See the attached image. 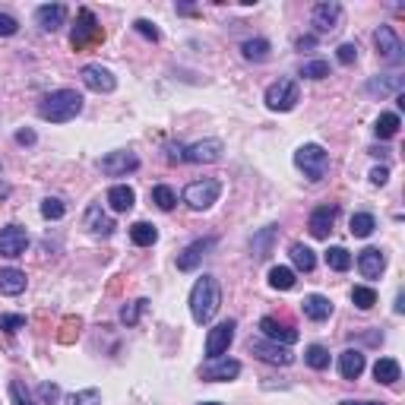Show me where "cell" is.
<instances>
[{"mask_svg":"<svg viewBox=\"0 0 405 405\" xmlns=\"http://www.w3.org/2000/svg\"><path fill=\"white\" fill-rule=\"evenodd\" d=\"M298 48H314V35H307V38H298Z\"/></svg>","mask_w":405,"mask_h":405,"instance_id":"cell-53","label":"cell"},{"mask_svg":"<svg viewBox=\"0 0 405 405\" xmlns=\"http://www.w3.org/2000/svg\"><path fill=\"white\" fill-rule=\"evenodd\" d=\"M301 76H307V79H326V76H330V63L326 61H307L301 67Z\"/></svg>","mask_w":405,"mask_h":405,"instance_id":"cell-41","label":"cell"},{"mask_svg":"<svg viewBox=\"0 0 405 405\" xmlns=\"http://www.w3.org/2000/svg\"><path fill=\"white\" fill-rule=\"evenodd\" d=\"M22 326H26V316H20V314H3V316H0V330L10 333V336L20 333Z\"/></svg>","mask_w":405,"mask_h":405,"instance_id":"cell-44","label":"cell"},{"mask_svg":"<svg viewBox=\"0 0 405 405\" xmlns=\"http://www.w3.org/2000/svg\"><path fill=\"white\" fill-rule=\"evenodd\" d=\"M213 247H215V238H199V240H193L190 247H184V254L178 257V269H181V273H193V269L203 263V257H206Z\"/></svg>","mask_w":405,"mask_h":405,"instance_id":"cell-17","label":"cell"},{"mask_svg":"<svg viewBox=\"0 0 405 405\" xmlns=\"http://www.w3.org/2000/svg\"><path fill=\"white\" fill-rule=\"evenodd\" d=\"M295 269H289V266H273L269 269V285H273L275 291H291L295 289Z\"/></svg>","mask_w":405,"mask_h":405,"instance_id":"cell-29","label":"cell"},{"mask_svg":"<svg viewBox=\"0 0 405 405\" xmlns=\"http://www.w3.org/2000/svg\"><path fill=\"white\" fill-rule=\"evenodd\" d=\"M70 405H102V392L98 390H79L70 396Z\"/></svg>","mask_w":405,"mask_h":405,"instance_id":"cell-43","label":"cell"},{"mask_svg":"<svg viewBox=\"0 0 405 405\" xmlns=\"http://www.w3.org/2000/svg\"><path fill=\"white\" fill-rule=\"evenodd\" d=\"M22 291H26V273H22V269H13V266L0 269V295L16 298V295H22Z\"/></svg>","mask_w":405,"mask_h":405,"instance_id":"cell-23","label":"cell"},{"mask_svg":"<svg viewBox=\"0 0 405 405\" xmlns=\"http://www.w3.org/2000/svg\"><path fill=\"white\" fill-rule=\"evenodd\" d=\"M371 155H390V149H383V146H374Z\"/></svg>","mask_w":405,"mask_h":405,"instance_id":"cell-55","label":"cell"},{"mask_svg":"<svg viewBox=\"0 0 405 405\" xmlns=\"http://www.w3.org/2000/svg\"><path fill=\"white\" fill-rule=\"evenodd\" d=\"M152 203H155L162 213H171V209L178 206V197H174V190L168 184H158V187H152Z\"/></svg>","mask_w":405,"mask_h":405,"instance_id":"cell-33","label":"cell"},{"mask_svg":"<svg viewBox=\"0 0 405 405\" xmlns=\"http://www.w3.org/2000/svg\"><path fill=\"white\" fill-rule=\"evenodd\" d=\"M29 247V231L20 225H7L0 228V257H22Z\"/></svg>","mask_w":405,"mask_h":405,"instance_id":"cell-14","label":"cell"},{"mask_svg":"<svg viewBox=\"0 0 405 405\" xmlns=\"http://www.w3.org/2000/svg\"><path fill=\"white\" fill-rule=\"evenodd\" d=\"M291 263H295L301 273H314L316 257H314V250H310L307 244H291Z\"/></svg>","mask_w":405,"mask_h":405,"instance_id":"cell-32","label":"cell"},{"mask_svg":"<svg viewBox=\"0 0 405 405\" xmlns=\"http://www.w3.org/2000/svg\"><path fill=\"white\" fill-rule=\"evenodd\" d=\"M102 42H105V29L98 26L95 13H92L89 7H83L76 13V26H73V32H70V45H73V51H89Z\"/></svg>","mask_w":405,"mask_h":405,"instance_id":"cell-4","label":"cell"},{"mask_svg":"<svg viewBox=\"0 0 405 405\" xmlns=\"http://www.w3.org/2000/svg\"><path fill=\"white\" fill-rule=\"evenodd\" d=\"M10 402H13V405H35L32 396H29V390L20 383V380H13V383H10Z\"/></svg>","mask_w":405,"mask_h":405,"instance_id":"cell-45","label":"cell"},{"mask_svg":"<svg viewBox=\"0 0 405 405\" xmlns=\"http://www.w3.org/2000/svg\"><path fill=\"white\" fill-rule=\"evenodd\" d=\"M83 83H86V89H92V92H98V95H108V92H114L117 89V79H114V73H111L108 67H98V63H86L83 67Z\"/></svg>","mask_w":405,"mask_h":405,"instance_id":"cell-13","label":"cell"},{"mask_svg":"<svg viewBox=\"0 0 405 405\" xmlns=\"http://www.w3.org/2000/svg\"><path fill=\"white\" fill-rule=\"evenodd\" d=\"M374 228H377V219L371 213H355L351 215V234L355 238H371Z\"/></svg>","mask_w":405,"mask_h":405,"instance_id":"cell-34","label":"cell"},{"mask_svg":"<svg viewBox=\"0 0 405 405\" xmlns=\"http://www.w3.org/2000/svg\"><path fill=\"white\" fill-rule=\"evenodd\" d=\"M16 32H20V22H16L13 16L0 13V38H10V35H16Z\"/></svg>","mask_w":405,"mask_h":405,"instance_id":"cell-49","label":"cell"},{"mask_svg":"<svg viewBox=\"0 0 405 405\" xmlns=\"http://www.w3.org/2000/svg\"><path fill=\"white\" fill-rule=\"evenodd\" d=\"M402 310H405V304H402V291H399L396 295V314H402Z\"/></svg>","mask_w":405,"mask_h":405,"instance_id":"cell-56","label":"cell"},{"mask_svg":"<svg viewBox=\"0 0 405 405\" xmlns=\"http://www.w3.org/2000/svg\"><path fill=\"white\" fill-rule=\"evenodd\" d=\"M86 228H89L92 234H102V238H108V234L114 231V222H111L108 215L102 213V206H98V203H92V206L86 209Z\"/></svg>","mask_w":405,"mask_h":405,"instance_id":"cell-25","label":"cell"},{"mask_svg":"<svg viewBox=\"0 0 405 405\" xmlns=\"http://www.w3.org/2000/svg\"><path fill=\"white\" fill-rule=\"evenodd\" d=\"M98 168H102V174H108V178H124V174H130L139 168V155L130 149H117V152H108L105 158H98Z\"/></svg>","mask_w":405,"mask_h":405,"instance_id":"cell-8","label":"cell"},{"mask_svg":"<svg viewBox=\"0 0 405 405\" xmlns=\"http://www.w3.org/2000/svg\"><path fill=\"white\" fill-rule=\"evenodd\" d=\"M83 111V95L76 89H54L38 102V117L51 124H67Z\"/></svg>","mask_w":405,"mask_h":405,"instance_id":"cell-2","label":"cell"},{"mask_svg":"<svg viewBox=\"0 0 405 405\" xmlns=\"http://www.w3.org/2000/svg\"><path fill=\"white\" fill-rule=\"evenodd\" d=\"M260 333H263V339L279 342V345H295L298 342V330H291V326L279 323L275 316H263V320H260Z\"/></svg>","mask_w":405,"mask_h":405,"instance_id":"cell-18","label":"cell"},{"mask_svg":"<svg viewBox=\"0 0 405 405\" xmlns=\"http://www.w3.org/2000/svg\"><path fill=\"white\" fill-rule=\"evenodd\" d=\"M63 213H67V206H63V199H57V197L42 199V215H45V219H48V222L63 219Z\"/></svg>","mask_w":405,"mask_h":405,"instance_id":"cell-40","label":"cell"},{"mask_svg":"<svg viewBox=\"0 0 405 405\" xmlns=\"http://www.w3.org/2000/svg\"><path fill=\"white\" fill-rule=\"evenodd\" d=\"M16 143H20V146H32L35 143V133L32 130H16Z\"/></svg>","mask_w":405,"mask_h":405,"instance_id":"cell-51","label":"cell"},{"mask_svg":"<svg viewBox=\"0 0 405 405\" xmlns=\"http://www.w3.org/2000/svg\"><path fill=\"white\" fill-rule=\"evenodd\" d=\"M168 162H184V146H168Z\"/></svg>","mask_w":405,"mask_h":405,"instance_id":"cell-52","label":"cell"},{"mask_svg":"<svg viewBox=\"0 0 405 405\" xmlns=\"http://www.w3.org/2000/svg\"><path fill=\"white\" fill-rule=\"evenodd\" d=\"M203 405H219V402H203Z\"/></svg>","mask_w":405,"mask_h":405,"instance_id":"cell-57","label":"cell"},{"mask_svg":"<svg viewBox=\"0 0 405 405\" xmlns=\"http://www.w3.org/2000/svg\"><path fill=\"white\" fill-rule=\"evenodd\" d=\"M133 203H137V193H133V187L114 184V187L108 190V206L114 209V213H130Z\"/></svg>","mask_w":405,"mask_h":405,"instance_id":"cell-24","label":"cell"},{"mask_svg":"<svg viewBox=\"0 0 405 405\" xmlns=\"http://www.w3.org/2000/svg\"><path fill=\"white\" fill-rule=\"evenodd\" d=\"M386 181H390V168H386V165H380V168H374V171H371V184L383 187Z\"/></svg>","mask_w":405,"mask_h":405,"instance_id":"cell-50","label":"cell"},{"mask_svg":"<svg viewBox=\"0 0 405 405\" xmlns=\"http://www.w3.org/2000/svg\"><path fill=\"white\" fill-rule=\"evenodd\" d=\"M310 22H314V29L320 35L336 32L339 22H342V3H336V0H323V3H316L314 13H310Z\"/></svg>","mask_w":405,"mask_h":405,"instance_id":"cell-11","label":"cell"},{"mask_svg":"<svg viewBox=\"0 0 405 405\" xmlns=\"http://www.w3.org/2000/svg\"><path fill=\"white\" fill-rule=\"evenodd\" d=\"M219 197H222V184L215 178L193 181V184L184 187V203L190 209H197V213H203V209H209L213 203H219Z\"/></svg>","mask_w":405,"mask_h":405,"instance_id":"cell-5","label":"cell"},{"mask_svg":"<svg viewBox=\"0 0 405 405\" xmlns=\"http://www.w3.org/2000/svg\"><path fill=\"white\" fill-rule=\"evenodd\" d=\"M336 57H339V63H355L358 61V45H351V42H345V45H339L336 48Z\"/></svg>","mask_w":405,"mask_h":405,"instance_id":"cell-46","label":"cell"},{"mask_svg":"<svg viewBox=\"0 0 405 405\" xmlns=\"http://www.w3.org/2000/svg\"><path fill=\"white\" fill-rule=\"evenodd\" d=\"M79 330H83V320H79V316H63L61 333H57V342H63V345L76 342V339H79Z\"/></svg>","mask_w":405,"mask_h":405,"instance_id":"cell-36","label":"cell"},{"mask_svg":"<svg viewBox=\"0 0 405 405\" xmlns=\"http://www.w3.org/2000/svg\"><path fill=\"white\" fill-rule=\"evenodd\" d=\"M301 102V89L295 79H279L266 89V108L269 111H291Z\"/></svg>","mask_w":405,"mask_h":405,"instance_id":"cell-6","label":"cell"},{"mask_svg":"<svg viewBox=\"0 0 405 405\" xmlns=\"http://www.w3.org/2000/svg\"><path fill=\"white\" fill-rule=\"evenodd\" d=\"M133 29H137L143 38H149V42H158V38H162V35H158V29L152 26L149 20H137V22H133Z\"/></svg>","mask_w":405,"mask_h":405,"instance_id":"cell-47","label":"cell"},{"mask_svg":"<svg viewBox=\"0 0 405 405\" xmlns=\"http://www.w3.org/2000/svg\"><path fill=\"white\" fill-rule=\"evenodd\" d=\"M240 54H244V61L260 63V61L269 57V42L266 38H247V42L240 45Z\"/></svg>","mask_w":405,"mask_h":405,"instance_id":"cell-31","label":"cell"},{"mask_svg":"<svg viewBox=\"0 0 405 405\" xmlns=\"http://www.w3.org/2000/svg\"><path fill=\"white\" fill-rule=\"evenodd\" d=\"M304 361H307L314 371H326V367H330V349H323V345H307Z\"/></svg>","mask_w":405,"mask_h":405,"instance_id":"cell-37","label":"cell"},{"mask_svg":"<svg viewBox=\"0 0 405 405\" xmlns=\"http://www.w3.org/2000/svg\"><path fill=\"white\" fill-rule=\"evenodd\" d=\"M225 152L222 139H199L193 146H184V162H193V165H215Z\"/></svg>","mask_w":405,"mask_h":405,"instance_id":"cell-10","label":"cell"},{"mask_svg":"<svg viewBox=\"0 0 405 405\" xmlns=\"http://www.w3.org/2000/svg\"><path fill=\"white\" fill-rule=\"evenodd\" d=\"M301 310H304L307 320L323 323V320H330V316H333V301L326 295H307L301 301Z\"/></svg>","mask_w":405,"mask_h":405,"instance_id":"cell-21","label":"cell"},{"mask_svg":"<svg viewBox=\"0 0 405 405\" xmlns=\"http://www.w3.org/2000/svg\"><path fill=\"white\" fill-rule=\"evenodd\" d=\"M273 238H275V225H269V228H263L260 234L254 238V254L260 257H269V250H273Z\"/></svg>","mask_w":405,"mask_h":405,"instance_id":"cell-39","label":"cell"},{"mask_svg":"<svg viewBox=\"0 0 405 405\" xmlns=\"http://www.w3.org/2000/svg\"><path fill=\"white\" fill-rule=\"evenodd\" d=\"M374 377H377V383H383V386L399 383V377H402L399 361H396V358H380V361L374 364Z\"/></svg>","mask_w":405,"mask_h":405,"instance_id":"cell-26","label":"cell"},{"mask_svg":"<svg viewBox=\"0 0 405 405\" xmlns=\"http://www.w3.org/2000/svg\"><path fill=\"white\" fill-rule=\"evenodd\" d=\"M386 269V254L380 247H367L358 254V273L364 279H380V273Z\"/></svg>","mask_w":405,"mask_h":405,"instance_id":"cell-19","label":"cell"},{"mask_svg":"<svg viewBox=\"0 0 405 405\" xmlns=\"http://www.w3.org/2000/svg\"><path fill=\"white\" fill-rule=\"evenodd\" d=\"M146 307H149V301H146V298H139V301H133L130 307L121 310V320H124L127 326H137V323H139V314H143Z\"/></svg>","mask_w":405,"mask_h":405,"instance_id":"cell-42","label":"cell"},{"mask_svg":"<svg viewBox=\"0 0 405 405\" xmlns=\"http://www.w3.org/2000/svg\"><path fill=\"white\" fill-rule=\"evenodd\" d=\"M399 127H402V121H399L396 111H386V114L377 117V124H374V133H377L380 139H392L399 133Z\"/></svg>","mask_w":405,"mask_h":405,"instance_id":"cell-30","label":"cell"},{"mask_svg":"<svg viewBox=\"0 0 405 405\" xmlns=\"http://www.w3.org/2000/svg\"><path fill=\"white\" fill-rule=\"evenodd\" d=\"M130 240L137 247H152L158 240V228L149 225V222H133L130 225Z\"/></svg>","mask_w":405,"mask_h":405,"instance_id":"cell-28","label":"cell"},{"mask_svg":"<svg viewBox=\"0 0 405 405\" xmlns=\"http://www.w3.org/2000/svg\"><path fill=\"white\" fill-rule=\"evenodd\" d=\"M234 330H238V323H234V320H225V323H219V326L209 330V336H206V358H209V361L225 355L228 345L234 342Z\"/></svg>","mask_w":405,"mask_h":405,"instance_id":"cell-12","label":"cell"},{"mask_svg":"<svg viewBox=\"0 0 405 405\" xmlns=\"http://www.w3.org/2000/svg\"><path fill=\"white\" fill-rule=\"evenodd\" d=\"M336 215H339V206H330V203H326V206H316L307 219V231L314 234L316 240L330 238L333 225H336Z\"/></svg>","mask_w":405,"mask_h":405,"instance_id":"cell-16","label":"cell"},{"mask_svg":"<svg viewBox=\"0 0 405 405\" xmlns=\"http://www.w3.org/2000/svg\"><path fill=\"white\" fill-rule=\"evenodd\" d=\"M240 374V361H231V358H213L209 364L199 367V377L209 380V383H219V380H234Z\"/></svg>","mask_w":405,"mask_h":405,"instance_id":"cell-15","label":"cell"},{"mask_svg":"<svg viewBox=\"0 0 405 405\" xmlns=\"http://www.w3.org/2000/svg\"><path fill=\"white\" fill-rule=\"evenodd\" d=\"M35 22H38L45 32H57V29L67 22V7H63V3H45V7L35 10Z\"/></svg>","mask_w":405,"mask_h":405,"instance_id":"cell-20","label":"cell"},{"mask_svg":"<svg viewBox=\"0 0 405 405\" xmlns=\"http://www.w3.org/2000/svg\"><path fill=\"white\" fill-rule=\"evenodd\" d=\"M351 254L345 247H330L326 250V266L330 269H336V273H345V269H351Z\"/></svg>","mask_w":405,"mask_h":405,"instance_id":"cell-38","label":"cell"},{"mask_svg":"<svg viewBox=\"0 0 405 405\" xmlns=\"http://www.w3.org/2000/svg\"><path fill=\"white\" fill-rule=\"evenodd\" d=\"M351 304H355L358 310H371L374 304H377V291H374L371 285H355V289H351Z\"/></svg>","mask_w":405,"mask_h":405,"instance_id":"cell-35","label":"cell"},{"mask_svg":"<svg viewBox=\"0 0 405 405\" xmlns=\"http://www.w3.org/2000/svg\"><path fill=\"white\" fill-rule=\"evenodd\" d=\"M364 89H367V95H380V98H383V95H390V92L402 89V76H374Z\"/></svg>","mask_w":405,"mask_h":405,"instance_id":"cell-27","label":"cell"},{"mask_svg":"<svg viewBox=\"0 0 405 405\" xmlns=\"http://www.w3.org/2000/svg\"><path fill=\"white\" fill-rule=\"evenodd\" d=\"M295 165L304 171V178L310 184H320L326 174H330V152L316 143H304L301 149L295 152Z\"/></svg>","mask_w":405,"mask_h":405,"instance_id":"cell-3","label":"cell"},{"mask_svg":"<svg viewBox=\"0 0 405 405\" xmlns=\"http://www.w3.org/2000/svg\"><path fill=\"white\" fill-rule=\"evenodd\" d=\"M38 399H42V402H57V399H61V386L57 383H42L38 386Z\"/></svg>","mask_w":405,"mask_h":405,"instance_id":"cell-48","label":"cell"},{"mask_svg":"<svg viewBox=\"0 0 405 405\" xmlns=\"http://www.w3.org/2000/svg\"><path fill=\"white\" fill-rule=\"evenodd\" d=\"M374 45H377V54L383 57L386 63H392V67H399L402 63V38L396 35V29L392 26H380L377 32H374Z\"/></svg>","mask_w":405,"mask_h":405,"instance_id":"cell-9","label":"cell"},{"mask_svg":"<svg viewBox=\"0 0 405 405\" xmlns=\"http://www.w3.org/2000/svg\"><path fill=\"white\" fill-rule=\"evenodd\" d=\"M339 405H383V402H367V399H364V402H355V399H345V402H339Z\"/></svg>","mask_w":405,"mask_h":405,"instance_id":"cell-54","label":"cell"},{"mask_svg":"<svg viewBox=\"0 0 405 405\" xmlns=\"http://www.w3.org/2000/svg\"><path fill=\"white\" fill-rule=\"evenodd\" d=\"M247 351H250V355H257L260 361L275 364V367H289V364L295 361V355L289 351V345L269 342V339H250V342H247Z\"/></svg>","mask_w":405,"mask_h":405,"instance_id":"cell-7","label":"cell"},{"mask_svg":"<svg viewBox=\"0 0 405 405\" xmlns=\"http://www.w3.org/2000/svg\"><path fill=\"white\" fill-rule=\"evenodd\" d=\"M222 307V289L219 282H215V275H199L197 282H193L190 289V316L193 323H213V316L219 314Z\"/></svg>","mask_w":405,"mask_h":405,"instance_id":"cell-1","label":"cell"},{"mask_svg":"<svg viewBox=\"0 0 405 405\" xmlns=\"http://www.w3.org/2000/svg\"><path fill=\"white\" fill-rule=\"evenodd\" d=\"M364 355L358 349H345L342 355H339V374H342V380H358L364 374Z\"/></svg>","mask_w":405,"mask_h":405,"instance_id":"cell-22","label":"cell"}]
</instances>
